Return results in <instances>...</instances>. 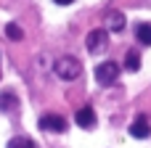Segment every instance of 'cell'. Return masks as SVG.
Returning <instances> with one entry per match:
<instances>
[{
	"instance_id": "277c9868",
	"label": "cell",
	"mask_w": 151,
	"mask_h": 148,
	"mask_svg": "<svg viewBox=\"0 0 151 148\" xmlns=\"http://www.w3.org/2000/svg\"><path fill=\"white\" fill-rule=\"evenodd\" d=\"M40 130H48V132H64L66 130V119L58 117V114H45L40 119Z\"/></svg>"
},
{
	"instance_id": "30bf717a",
	"label": "cell",
	"mask_w": 151,
	"mask_h": 148,
	"mask_svg": "<svg viewBox=\"0 0 151 148\" xmlns=\"http://www.w3.org/2000/svg\"><path fill=\"white\" fill-rule=\"evenodd\" d=\"M16 109V95L13 93H3L0 95V111H11Z\"/></svg>"
},
{
	"instance_id": "ba28073f",
	"label": "cell",
	"mask_w": 151,
	"mask_h": 148,
	"mask_svg": "<svg viewBox=\"0 0 151 148\" xmlns=\"http://www.w3.org/2000/svg\"><path fill=\"white\" fill-rule=\"evenodd\" d=\"M135 37H138V42H141V45H151V24L141 21V24L135 26Z\"/></svg>"
},
{
	"instance_id": "4fadbf2b",
	"label": "cell",
	"mask_w": 151,
	"mask_h": 148,
	"mask_svg": "<svg viewBox=\"0 0 151 148\" xmlns=\"http://www.w3.org/2000/svg\"><path fill=\"white\" fill-rule=\"evenodd\" d=\"M58 5H69V3H74V0H56Z\"/></svg>"
},
{
	"instance_id": "6da1fadb",
	"label": "cell",
	"mask_w": 151,
	"mask_h": 148,
	"mask_svg": "<svg viewBox=\"0 0 151 148\" xmlns=\"http://www.w3.org/2000/svg\"><path fill=\"white\" fill-rule=\"evenodd\" d=\"M53 69H56V74H58L61 79H66V82L77 79V77L82 74V64H80L74 56H64V58H58Z\"/></svg>"
},
{
	"instance_id": "3957f363",
	"label": "cell",
	"mask_w": 151,
	"mask_h": 148,
	"mask_svg": "<svg viewBox=\"0 0 151 148\" xmlns=\"http://www.w3.org/2000/svg\"><path fill=\"white\" fill-rule=\"evenodd\" d=\"M109 45V37H106V29H93L88 34V50L90 53H104Z\"/></svg>"
},
{
	"instance_id": "8fae6325",
	"label": "cell",
	"mask_w": 151,
	"mask_h": 148,
	"mask_svg": "<svg viewBox=\"0 0 151 148\" xmlns=\"http://www.w3.org/2000/svg\"><path fill=\"white\" fill-rule=\"evenodd\" d=\"M5 34H8V40H21V37H24V32H21L19 24H8V26H5Z\"/></svg>"
},
{
	"instance_id": "5b68a950",
	"label": "cell",
	"mask_w": 151,
	"mask_h": 148,
	"mask_svg": "<svg viewBox=\"0 0 151 148\" xmlns=\"http://www.w3.org/2000/svg\"><path fill=\"white\" fill-rule=\"evenodd\" d=\"M74 122H77L82 130H93V127H96V111H93L90 106H85V109H80V111L74 114Z\"/></svg>"
},
{
	"instance_id": "9c48e42d",
	"label": "cell",
	"mask_w": 151,
	"mask_h": 148,
	"mask_svg": "<svg viewBox=\"0 0 151 148\" xmlns=\"http://www.w3.org/2000/svg\"><path fill=\"white\" fill-rule=\"evenodd\" d=\"M125 69H127V71H138V69H141V56H138L135 50H130V53L125 56Z\"/></svg>"
},
{
	"instance_id": "52a82bcc",
	"label": "cell",
	"mask_w": 151,
	"mask_h": 148,
	"mask_svg": "<svg viewBox=\"0 0 151 148\" xmlns=\"http://www.w3.org/2000/svg\"><path fill=\"white\" fill-rule=\"evenodd\" d=\"M106 26H109L111 32H122V29H125V16H122L119 11H111V13L106 16Z\"/></svg>"
},
{
	"instance_id": "8992f818",
	"label": "cell",
	"mask_w": 151,
	"mask_h": 148,
	"mask_svg": "<svg viewBox=\"0 0 151 148\" xmlns=\"http://www.w3.org/2000/svg\"><path fill=\"white\" fill-rule=\"evenodd\" d=\"M130 135H133V138H138V140L149 138V135H151V124H149V119H146V117H138V119L130 124Z\"/></svg>"
},
{
	"instance_id": "7c38bea8",
	"label": "cell",
	"mask_w": 151,
	"mask_h": 148,
	"mask_svg": "<svg viewBox=\"0 0 151 148\" xmlns=\"http://www.w3.org/2000/svg\"><path fill=\"white\" fill-rule=\"evenodd\" d=\"M8 148H35V143H32L29 138H13V140L8 143Z\"/></svg>"
},
{
	"instance_id": "7a4b0ae2",
	"label": "cell",
	"mask_w": 151,
	"mask_h": 148,
	"mask_svg": "<svg viewBox=\"0 0 151 148\" xmlns=\"http://www.w3.org/2000/svg\"><path fill=\"white\" fill-rule=\"evenodd\" d=\"M117 77H119V66H117L114 61H104V64L96 66V79H98V85H114Z\"/></svg>"
}]
</instances>
